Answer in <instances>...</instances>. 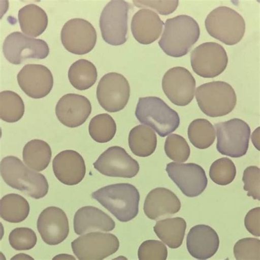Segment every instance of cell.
<instances>
[{
    "instance_id": "cell-1",
    "label": "cell",
    "mask_w": 260,
    "mask_h": 260,
    "mask_svg": "<svg viewBox=\"0 0 260 260\" xmlns=\"http://www.w3.org/2000/svg\"><path fill=\"white\" fill-rule=\"evenodd\" d=\"M159 45L167 55L175 58L186 55L199 40L201 31L196 20L187 15L168 19Z\"/></svg>"
},
{
    "instance_id": "cell-2",
    "label": "cell",
    "mask_w": 260,
    "mask_h": 260,
    "mask_svg": "<svg viewBox=\"0 0 260 260\" xmlns=\"http://www.w3.org/2000/svg\"><path fill=\"white\" fill-rule=\"evenodd\" d=\"M92 198L121 222L132 220L139 214L140 195L133 184H111L94 191Z\"/></svg>"
},
{
    "instance_id": "cell-3",
    "label": "cell",
    "mask_w": 260,
    "mask_h": 260,
    "mask_svg": "<svg viewBox=\"0 0 260 260\" xmlns=\"http://www.w3.org/2000/svg\"><path fill=\"white\" fill-rule=\"evenodd\" d=\"M0 169L7 184L34 199L45 197L49 191V183L45 176L26 167L17 157H5L2 160Z\"/></svg>"
},
{
    "instance_id": "cell-4",
    "label": "cell",
    "mask_w": 260,
    "mask_h": 260,
    "mask_svg": "<svg viewBox=\"0 0 260 260\" xmlns=\"http://www.w3.org/2000/svg\"><path fill=\"white\" fill-rule=\"evenodd\" d=\"M135 115L142 124L146 125L164 138L179 127V114L159 98L146 97L139 99Z\"/></svg>"
},
{
    "instance_id": "cell-5",
    "label": "cell",
    "mask_w": 260,
    "mask_h": 260,
    "mask_svg": "<svg viewBox=\"0 0 260 260\" xmlns=\"http://www.w3.org/2000/svg\"><path fill=\"white\" fill-rule=\"evenodd\" d=\"M196 98L201 110L212 118L221 117L231 113L236 107L237 101L234 88L221 81L198 87Z\"/></svg>"
},
{
    "instance_id": "cell-6",
    "label": "cell",
    "mask_w": 260,
    "mask_h": 260,
    "mask_svg": "<svg viewBox=\"0 0 260 260\" xmlns=\"http://www.w3.org/2000/svg\"><path fill=\"white\" fill-rule=\"evenodd\" d=\"M205 25L210 36L229 46L240 42L245 32L243 17L226 6L212 11L205 19Z\"/></svg>"
},
{
    "instance_id": "cell-7",
    "label": "cell",
    "mask_w": 260,
    "mask_h": 260,
    "mask_svg": "<svg viewBox=\"0 0 260 260\" xmlns=\"http://www.w3.org/2000/svg\"><path fill=\"white\" fill-rule=\"evenodd\" d=\"M215 126L219 153L232 158H240L247 153L251 134L247 123L236 118L217 123Z\"/></svg>"
},
{
    "instance_id": "cell-8",
    "label": "cell",
    "mask_w": 260,
    "mask_h": 260,
    "mask_svg": "<svg viewBox=\"0 0 260 260\" xmlns=\"http://www.w3.org/2000/svg\"><path fill=\"white\" fill-rule=\"evenodd\" d=\"M129 8L123 0H113L103 10L100 27L102 38L108 44L120 46L126 42Z\"/></svg>"
},
{
    "instance_id": "cell-9",
    "label": "cell",
    "mask_w": 260,
    "mask_h": 260,
    "mask_svg": "<svg viewBox=\"0 0 260 260\" xmlns=\"http://www.w3.org/2000/svg\"><path fill=\"white\" fill-rule=\"evenodd\" d=\"M117 237L112 234L89 232L72 243L74 254L80 260H102L111 256L119 248Z\"/></svg>"
},
{
    "instance_id": "cell-10",
    "label": "cell",
    "mask_w": 260,
    "mask_h": 260,
    "mask_svg": "<svg viewBox=\"0 0 260 260\" xmlns=\"http://www.w3.org/2000/svg\"><path fill=\"white\" fill-rule=\"evenodd\" d=\"M226 51L220 44L205 43L191 53L190 63L193 71L204 78H214L222 74L228 64Z\"/></svg>"
},
{
    "instance_id": "cell-11",
    "label": "cell",
    "mask_w": 260,
    "mask_h": 260,
    "mask_svg": "<svg viewBox=\"0 0 260 260\" xmlns=\"http://www.w3.org/2000/svg\"><path fill=\"white\" fill-rule=\"evenodd\" d=\"M3 49L6 59L15 65L27 59H45L50 53V48L44 40L26 37L19 31L6 37Z\"/></svg>"
},
{
    "instance_id": "cell-12",
    "label": "cell",
    "mask_w": 260,
    "mask_h": 260,
    "mask_svg": "<svg viewBox=\"0 0 260 260\" xmlns=\"http://www.w3.org/2000/svg\"><path fill=\"white\" fill-rule=\"evenodd\" d=\"M130 96L127 80L117 73H109L100 80L97 88V98L101 106L109 113L122 110Z\"/></svg>"
},
{
    "instance_id": "cell-13",
    "label": "cell",
    "mask_w": 260,
    "mask_h": 260,
    "mask_svg": "<svg viewBox=\"0 0 260 260\" xmlns=\"http://www.w3.org/2000/svg\"><path fill=\"white\" fill-rule=\"evenodd\" d=\"M60 38L68 51L77 55H84L93 49L98 36L94 26L87 20L74 18L64 25Z\"/></svg>"
},
{
    "instance_id": "cell-14",
    "label": "cell",
    "mask_w": 260,
    "mask_h": 260,
    "mask_svg": "<svg viewBox=\"0 0 260 260\" xmlns=\"http://www.w3.org/2000/svg\"><path fill=\"white\" fill-rule=\"evenodd\" d=\"M196 82L192 74L182 67L170 69L164 75L162 88L169 100L177 106H186L194 96Z\"/></svg>"
},
{
    "instance_id": "cell-15",
    "label": "cell",
    "mask_w": 260,
    "mask_h": 260,
    "mask_svg": "<svg viewBox=\"0 0 260 260\" xmlns=\"http://www.w3.org/2000/svg\"><path fill=\"white\" fill-rule=\"evenodd\" d=\"M166 171L170 179L188 197L200 196L207 187L205 170L195 163L170 162Z\"/></svg>"
},
{
    "instance_id": "cell-16",
    "label": "cell",
    "mask_w": 260,
    "mask_h": 260,
    "mask_svg": "<svg viewBox=\"0 0 260 260\" xmlns=\"http://www.w3.org/2000/svg\"><path fill=\"white\" fill-rule=\"evenodd\" d=\"M101 174L132 179L139 172V164L126 150L119 146L107 149L93 164Z\"/></svg>"
},
{
    "instance_id": "cell-17",
    "label": "cell",
    "mask_w": 260,
    "mask_h": 260,
    "mask_svg": "<svg viewBox=\"0 0 260 260\" xmlns=\"http://www.w3.org/2000/svg\"><path fill=\"white\" fill-rule=\"evenodd\" d=\"M18 83L22 91L31 98L43 99L53 86L52 74L49 68L41 64H26L17 75Z\"/></svg>"
},
{
    "instance_id": "cell-18",
    "label": "cell",
    "mask_w": 260,
    "mask_h": 260,
    "mask_svg": "<svg viewBox=\"0 0 260 260\" xmlns=\"http://www.w3.org/2000/svg\"><path fill=\"white\" fill-rule=\"evenodd\" d=\"M37 229L45 243L56 245L63 242L69 235V221L63 210L50 207L39 215Z\"/></svg>"
},
{
    "instance_id": "cell-19",
    "label": "cell",
    "mask_w": 260,
    "mask_h": 260,
    "mask_svg": "<svg viewBox=\"0 0 260 260\" xmlns=\"http://www.w3.org/2000/svg\"><path fill=\"white\" fill-rule=\"evenodd\" d=\"M92 112L91 102L84 95L69 93L58 101L56 114L61 124L71 128L83 124Z\"/></svg>"
},
{
    "instance_id": "cell-20",
    "label": "cell",
    "mask_w": 260,
    "mask_h": 260,
    "mask_svg": "<svg viewBox=\"0 0 260 260\" xmlns=\"http://www.w3.org/2000/svg\"><path fill=\"white\" fill-rule=\"evenodd\" d=\"M52 168L57 179L68 186L77 185L86 174L83 156L73 150H66L58 153L53 160Z\"/></svg>"
},
{
    "instance_id": "cell-21",
    "label": "cell",
    "mask_w": 260,
    "mask_h": 260,
    "mask_svg": "<svg viewBox=\"0 0 260 260\" xmlns=\"http://www.w3.org/2000/svg\"><path fill=\"white\" fill-rule=\"evenodd\" d=\"M220 240L217 232L209 225L198 224L191 228L187 237V248L198 259L213 257L218 251Z\"/></svg>"
},
{
    "instance_id": "cell-22",
    "label": "cell",
    "mask_w": 260,
    "mask_h": 260,
    "mask_svg": "<svg viewBox=\"0 0 260 260\" xmlns=\"http://www.w3.org/2000/svg\"><path fill=\"white\" fill-rule=\"evenodd\" d=\"M181 203L172 190L162 187L153 189L148 194L144 204L145 214L153 220L179 213Z\"/></svg>"
},
{
    "instance_id": "cell-23",
    "label": "cell",
    "mask_w": 260,
    "mask_h": 260,
    "mask_svg": "<svg viewBox=\"0 0 260 260\" xmlns=\"http://www.w3.org/2000/svg\"><path fill=\"white\" fill-rule=\"evenodd\" d=\"M164 25L156 13L148 9H143L133 16L131 28L137 42L143 45H149L159 38Z\"/></svg>"
},
{
    "instance_id": "cell-24",
    "label": "cell",
    "mask_w": 260,
    "mask_h": 260,
    "mask_svg": "<svg viewBox=\"0 0 260 260\" xmlns=\"http://www.w3.org/2000/svg\"><path fill=\"white\" fill-rule=\"evenodd\" d=\"M115 228V223L112 217L97 208L82 207L74 216V231L79 236L93 231H112Z\"/></svg>"
},
{
    "instance_id": "cell-25",
    "label": "cell",
    "mask_w": 260,
    "mask_h": 260,
    "mask_svg": "<svg viewBox=\"0 0 260 260\" xmlns=\"http://www.w3.org/2000/svg\"><path fill=\"white\" fill-rule=\"evenodd\" d=\"M20 29L25 35L37 38L46 30L48 17L46 12L35 4L27 5L18 12Z\"/></svg>"
},
{
    "instance_id": "cell-26",
    "label": "cell",
    "mask_w": 260,
    "mask_h": 260,
    "mask_svg": "<svg viewBox=\"0 0 260 260\" xmlns=\"http://www.w3.org/2000/svg\"><path fill=\"white\" fill-rule=\"evenodd\" d=\"M187 223L181 217L168 218L156 222L154 231L160 240L171 249H177L182 244Z\"/></svg>"
},
{
    "instance_id": "cell-27",
    "label": "cell",
    "mask_w": 260,
    "mask_h": 260,
    "mask_svg": "<svg viewBox=\"0 0 260 260\" xmlns=\"http://www.w3.org/2000/svg\"><path fill=\"white\" fill-rule=\"evenodd\" d=\"M128 145L135 155L145 158L155 152L157 137L153 130L149 126L138 125L129 132Z\"/></svg>"
},
{
    "instance_id": "cell-28",
    "label": "cell",
    "mask_w": 260,
    "mask_h": 260,
    "mask_svg": "<svg viewBox=\"0 0 260 260\" xmlns=\"http://www.w3.org/2000/svg\"><path fill=\"white\" fill-rule=\"evenodd\" d=\"M52 150L43 140H33L27 143L23 150V159L27 166L36 172H43L51 161Z\"/></svg>"
},
{
    "instance_id": "cell-29",
    "label": "cell",
    "mask_w": 260,
    "mask_h": 260,
    "mask_svg": "<svg viewBox=\"0 0 260 260\" xmlns=\"http://www.w3.org/2000/svg\"><path fill=\"white\" fill-rule=\"evenodd\" d=\"M30 205L25 198L12 193L5 196L0 201V215L6 221L20 223L28 217Z\"/></svg>"
},
{
    "instance_id": "cell-30",
    "label": "cell",
    "mask_w": 260,
    "mask_h": 260,
    "mask_svg": "<svg viewBox=\"0 0 260 260\" xmlns=\"http://www.w3.org/2000/svg\"><path fill=\"white\" fill-rule=\"evenodd\" d=\"M98 73L95 66L86 59H79L74 62L68 71V79L77 90L85 91L96 82Z\"/></svg>"
},
{
    "instance_id": "cell-31",
    "label": "cell",
    "mask_w": 260,
    "mask_h": 260,
    "mask_svg": "<svg viewBox=\"0 0 260 260\" xmlns=\"http://www.w3.org/2000/svg\"><path fill=\"white\" fill-rule=\"evenodd\" d=\"M188 136L191 144L201 149L209 148L216 139L214 126L205 119H197L191 122L188 128Z\"/></svg>"
},
{
    "instance_id": "cell-32",
    "label": "cell",
    "mask_w": 260,
    "mask_h": 260,
    "mask_svg": "<svg viewBox=\"0 0 260 260\" xmlns=\"http://www.w3.org/2000/svg\"><path fill=\"white\" fill-rule=\"evenodd\" d=\"M25 112L24 102L15 92L0 93V118L6 122H16L21 119Z\"/></svg>"
},
{
    "instance_id": "cell-33",
    "label": "cell",
    "mask_w": 260,
    "mask_h": 260,
    "mask_svg": "<svg viewBox=\"0 0 260 260\" xmlns=\"http://www.w3.org/2000/svg\"><path fill=\"white\" fill-rule=\"evenodd\" d=\"M92 139L100 143L111 141L116 132L115 120L108 114H101L91 119L88 127Z\"/></svg>"
},
{
    "instance_id": "cell-34",
    "label": "cell",
    "mask_w": 260,
    "mask_h": 260,
    "mask_svg": "<svg viewBox=\"0 0 260 260\" xmlns=\"http://www.w3.org/2000/svg\"><path fill=\"white\" fill-rule=\"evenodd\" d=\"M236 167L234 162L228 158H222L215 161L209 171L210 179L220 186L231 183L236 176Z\"/></svg>"
},
{
    "instance_id": "cell-35",
    "label": "cell",
    "mask_w": 260,
    "mask_h": 260,
    "mask_svg": "<svg viewBox=\"0 0 260 260\" xmlns=\"http://www.w3.org/2000/svg\"><path fill=\"white\" fill-rule=\"evenodd\" d=\"M167 155L178 162L186 161L190 156V149L185 139L177 134L170 135L164 147Z\"/></svg>"
},
{
    "instance_id": "cell-36",
    "label": "cell",
    "mask_w": 260,
    "mask_h": 260,
    "mask_svg": "<svg viewBox=\"0 0 260 260\" xmlns=\"http://www.w3.org/2000/svg\"><path fill=\"white\" fill-rule=\"evenodd\" d=\"M9 242L16 250H29L37 244V237L35 232L30 229L16 228L10 233Z\"/></svg>"
},
{
    "instance_id": "cell-37",
    "label": "cell",
    "mask_w": 260,
    "mask_h": 260,
    "mask_svg": "<svg viewBox=\"0 0 260 260\" xmlns=\"http://www.w3.org/2000/svg\"><path fill=\"white\" fill-rule=\"evenodd\" d=\"M234 253L237 260H259V239L254 238L241 239L235 244Z\"/></svg>"
},
{
    "instance_id": "cell-38",
    "label": "cell",
    "mask_w": 260,
    "mask_h": 260,
    "mask_svg": "<svg viewBox=\"0 0 260 260\" xmlns=\"http://www.w3.org/2000/svg\"><path fill=\"white\" fill-rule=\"evenodd\" d=\"M138 256L140 260H166L168 257V249L160 241L148 240L140 246Z\"/></svg>"
},
{
    "instance_id": "cell-39",
    "label": "cell",
    "mask_w": 260,
    "mask_h": 260,
    "mask_svg": "<svg viewBox=\"0 0 260 260\" xmlns=\"http://www.w3.org/2000/svg\"><path fill=\"white\" fill-rule=\"evenodd\" d=\"M242 180L244 189L248 191L247 196L255 200L260 201V170L255 166L246 168Z\"/></svg>"
},
{
    "instance_id": "cell-40",
    "label": "cell",
    "mask_w": 260,
    "mask_h": 260,
    "mask_svg": "<svg viewBox=\"0 0 260 260\" xmlns=\"http://www.w3.org/2000/svg\"><path fill=\"white\" fill-rule=\"evenodd\" d=\"M138 8H150L155 10L159 14L167 16L172 14L179 6L177 0L173 1H133Z\"/></svg>"
},
{
    "instance_id": "cell-41",
    "label": "cell",
    "mask_w": 260,
    "mask_h": 260,
    "mask_svg": "<svg viewBox=\"0 0 260 260\" xmlns=\"http://www.w3.org/2000/svg\"><path fill=\"white\" fill-rule=\"evenodd\" d=\"M245 226L250 234L255 237H260V208L250 210L244 220Z\"/></svg>"
},
{
    "instance_id": "cell-42",
    "label": "cell",
    "mask_w": 260,
    "mask_h": 260,
    "mask_svg": "<svg viewBox=\"0 0 260 260\" xmlns=\"http://www.w3.org/2000/svg\"><path fill=\"white\" fill-rule=\"evenodd\" d=\"M259 127L257 128L254 133H252L251 136V140L254 144V146L256 147L257 149L258 150L259 149Z\"/></svg>"
}]
</instances>
